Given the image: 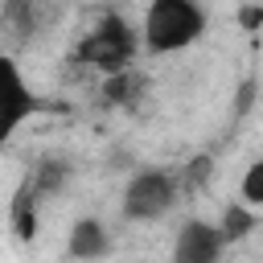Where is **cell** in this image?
Returning <instances> with one entry per match:
<instances>
[{
    "label": "cell",
    "instance_id": "obj_7",
    "mask_svg": "<svg viewBox=\"0 0 263 263\" xmlns=\"http://www.w3.org/2000/svg\"><path fill=\"white\" fill-rule=\"evenodd\" d=\"M66 177H70V168H66V160H41L25 181H29V189H33V197L41 201V197H53L62 185H66Z\"/></svg>",
    "mask_w": 263,
    "mask_h": 263
},
{
    "label": "cell",
    "instance_id": "obj_11",
    "mask_svg": "<svg viewBox=\"0 0 263 263\" xmlns=\"http://www.w3.org/2000/svg\"><path fill=\"white\" fill-rule=\"evenodd\" d=\"M242 201L247 205H263V156L247 168V177H242Z\"/></svg>",
    "mask_w": 263,
    "mask_h": 263
},
{
    "label": "cell",
    "instance_id": "obj_6",
    "mask_svg": "<svg viewBox=\"0 0 263 263\" xmlns=\"http://www.w3.org/2000/svg\"><path fill=\"white\" fill-rule=\"evenodd\" d=\"M66 251H70L74 259H99V255L107 251V226H103L99 218H82V222H74Z\"/></svg>",
    "mask_w": 263,
    "mask_h": 263
},
{
    "label": "cell",
    "instance_id": "obj_3",
    "mask_svg": "<svg viewBox=\"0 0 263 263\" xmlns=\"http://www.w3.org/2000/svg\"><path fill=\"white\" fill-rule=\"evenodd\" d=\"M177 201V181L168 177V173H140L132 185H127V193H123V214L132 218V222H148V218H160L168 205Z\"/></svg>",
    "mask_w": 263,
    "mask_h": 263
},
{
    "label": "cell",
    "instance_id": "obj_1",
    "mask_svg": "<svg viewBox=\"0 0 263 263\" xmlns=\"http://www.w3.org/2000/svg\"><path fill=\"white\" fill-rule=\"evenodd\" d=\"M205 33V12L193 0H152L144 16V41L152 53H173Z\"/></svg>",
    "mask_w": 263,
    "mask_h": 263
},
{
    "label": "cell",
    "instance_id": "obj_8",
    "mask_svg": "<svg viewBox=\"0 0 263 263\" xmlns=\"http://www.w3.org/2000/svg\"><path fill=\"white\" fill-rule=\"evenodd\" d=\"M12 230L21 234V238H33L37 234V197H33V189H29V181L16 189V197H12Z\"/></svg>",
    "mask_w": 263,
    "mask_h": 263
},
{
    "label": "cell",
    "instance_id": "obj_12",
    "mask_svg": "<svg viewBox=\"0 0 263 263\" xmlns=\"http://www.w3.org/2000/svg\"><path fill=\"white\" fill-rule=\"evenodd\" d=\"M210 173H214V160H210V156H193V160L185 164V189L205 185V181H210Z\"/></svg>",
    "mask_w": 263,
    "mask_h": 263
},
{
    "label": "cell",
    "instance_id": "obj_10",
    "mask_svg": "<svg viewBox=\"0 0 263 263\" xmlns=\"http://www.w3.org/2000/svg\"><path fill=\"white\" fill-rule=\"evenodd\" d=\"M132 95H136V78H132V70H115V74H107L103 99H111V103H127Z\"/></svg>",
    "mask_w": 263,
    "mask_h": 263
},
{
    "label": "cell",
    "instance_id": "obj_13",
    "mask_svg": "<svg viewBox=\"0 0 263 263\" xmlns=\"http://www.w3.org/2000/svg\"><path fill=\"white\" fill-rule=\"evenodd\" d=\"M251 103H255V82L247 78V82L238 86V99H234V115H247V111H251Z\"/></svg>",
    "mask_w": 263,
    "mask_h": 263
},
{
    "label": "cell",
    "instance_id": "obj_2",
    "mask_svg": "<svg viewBox=\"0 0 263 263\" xmlns=\"http://www.w3.org/2000/svg\"><path fill=\"white\" fill-rule=\"evenodd\" d=\"M132 53H136V33H132V25H127L119 12H107V16L78 41V49H74V58H78L82 66L103 70V74L127 70Z\"/></svg>",
    "mask_w": 263,
    "mask_h": 263
},
{
    "label": "cell",
    "instance_id": "obj_4",
    "mask_svg": "<svg viewBox=\"0 0 263 263\" xmlns=\"http://www.w3.org/2000/svg\"><path fill=\"white\" fill-rule=\"evenodd\" d=\"M33 111H37V99H33V90L25 86L16 62H12L8 53H0V144H4Z\"/></svg>",
    "mask_w": 263,
    "mask_h": 263
},
{
    "label": "cell",
    "instance_id": "obj_9",
    "mask_svg": "<svg viewBox=\"0 0 263 263\" xmlns=\"http://www.w3.org/2000/svg\"><path fill=\"white\" fill-rule=\"evenodd\" d=\"M222 238L226 242H238V238H247L251 230H255V214L247 210V205H226V214H222Z\"/></svg>",
    "mask_w": 263,
    "mask_h": 263
},
{
    "label": "cell",
    "instance_id": "obj_14",
    "mask_svg": "<svg viewBox=\"0 0 263 263\" xmlns=\"http://www.w3.org/2000/svg\"><path fill=\"white\" fill-rule=\"evenodd\" d=\"M238 21H242V29H259V25H263V8H259V4H247V8L238 12Z\"/></svg>",
    "mask_w": 263,
    "mask_h": 263
},
{
    "label": "cell",
    "instance_id": "obj_5",
    "mask_svg": "<svg viewBox=\"0 0 263 263\" xmlns=\"http://www.w3.org/2000/svg\"><path fill=\"white\" fill-rule=\"evenodd\" d=\"M222 230L210 226V222H185L181 234H177V247H173V259L177 263H214L222 255Z\"/></svg>",
    "mask_w": 263,
    "mask_h": 263
}]
</instances>
